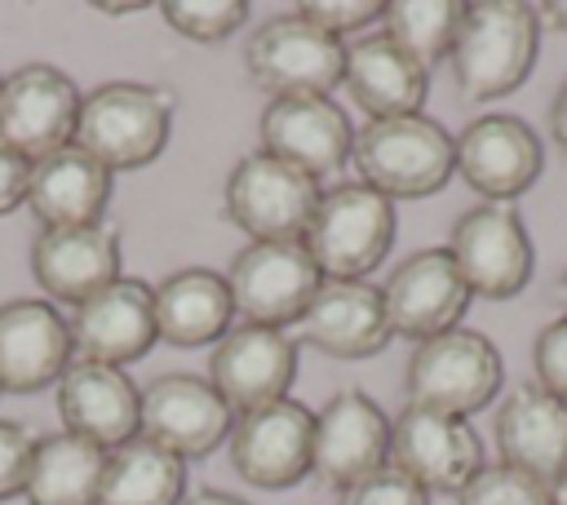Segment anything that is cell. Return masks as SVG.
<instances>
[{
  "label": "cell",
  "instance_id": "cell-9",
  "mask_svg": "<svg viewBox=\"0 0 567 505\" xmlns=\"http://www.w3.org/2000/svg\"><path fill=\"white\" fill-rule=\"evenodd\" d=\"M319 177L252 151L226 177V217L248 239H301L319 208Z\"/></svg>",
  "mask_w": 567,
  "mask_h": 505
},
{
  "label": "cell",
  "instance_id": "cell-8",
  "mask_svg": "<svg viewBox=\"0 0 567 505\" xmlns=\"http://www.w3.org/2000/svg\"><path fill=\"white\" fill-rule=\"evenodd\" d=\"M447 252L470 288V297L509 301L527 288L536 248L527 235V221L514 204H474L452 221Z\"/></svg>",
  "mask_w": 567,
  "mask_h": 505
},
{
  "label": "cell",
  "instance_id": "cell-23",
  "mask_svg": "<svg viewBox=\"0 0 567 505\" xmlns=\"http://www.w3.org/2000/svg\"><path fill=\"white\" fill-rule=\"evenodd\" d=\"M381 288L368 279H323L301 315V341L332 359H372L390 346Z\"/></svg>",
  "mask_w": 567,
  "mask_h": 505
},
{
  "label": "cell",
  "instance_id": "cell-37",
  "mask_svg": "<svg viewBox=\"0 0 567 505\" xmlns=\"http://www.w3.org/2000/svg\"><path fill=\"white\" fill-rule=\"evenodd\" d=\"M27 177H31V159H22L0 142V217L27 204Z\"/></svg>",
  "mask_w": 567,
  "mask_h": 505
},
{
  "label": "cell",
  "instance_id": "cell-6",
  "mask_svg": "<svg viewBox=\"0 0 567 505\" xmlns=\"http://www.w3.org/2000/svg\"><path fill=\"white\" fill-rule=\"evenodd\" d=\"M244 66L248 80L270 97H328L346 71V40L319 31L292 9L248 35Z\"/></svg>",
  "mask_w": 567,
  "mask_h": 505
},
{
  "label": "cell",
  "instance_id": "cell-35",
  "mask_svg": "<svg viewBox=\"0 0 567 505\" xmlns=\"http://www.w3.org/2000/svg\"><path fill=\"white\" fill-rule=\"evenodd\" d=\"M532 372H536V385L549 390L554 399L567 403V315L545 323L536 332V346H532Z\"/></svg>",
  "mask_w": 567,
  "mask_h": 505
},
{
  "label": "cell",
  "instance_id": "cell-14",
  "mask_svg": "<svg viewBox=\"0 0 567 505\" xmlns=\"http://www.w3.org/2000/svg\"><path fill=\"white\" fill-rule=\"evenodd\" d=\"M381 306L394 337L430 341L439 332L461 328L470 288L447 248H421L390 270V279L381 284Z\"/></svg>",
  "mask_w": 567,
  "mask_h": 505
},
{
  "label": "cell",
  "instance_id": "cell-44",
  "mask_svg": "<svg viewBox=\"0 0 567 505\" xmlns=\"http://www.w3.org/2000/svg\"><path fill=\"white\" fill-rule=\"evenodd\" d=\"M0 84H4V80H0Z\"/></svg>",
  "mask_w": 567,
  "mask_h": 505
},
{
  "label": "cell",
  "instance_id": "cell-33",
  "mask_svg": "<svg viewBox=\"0 0 567 505\" xmlns=\"http://www.w3.org/2000/svg\"><path fill=\"white\" fill-rule=\"evenodd\" d=\"M297 13L306 22H315L319 31L346 40V35L363 31L368 22H377L385 13V4L381 0H306V4H297Z\"/></svg>",
  "mask_w": 567,
  "mask_h": 505
},
{
  "label": "cell",
  "instance_id": "cell-40",
  "mask_svg": "<svg viewBox=\"0 0 567 505\" xmlns=\"http://www.w3.org/2000/svg\"><path fill=\"white\" fill-rule=\"evenodd\" d=\"M182 505H248V501H244V496H235V492H217V487H208V492L186 496Z\"/></svg>",
  "mask_w": 567,
  "mask_h": 505
},
{
  "label": "cell",
  "instance_id": "cell-15",
  "mask_svg": "<svg viewBox=\"0 0 567 505\" xmlns=\"http://www.w3.org/2000/svg\"><path fill=\"white\" fill-rule=\"evenodd\" d=\"M208 381L230 412H257L288 399L297 381V341L279 328L239 323L208 354Z\"/></svg>",
  "mask_w": 567,
  "mask_h": 505
},
{
  "label": "cell",
  "instance_id": "cell-21",
  "mask_svg": "<svg viewBox=\"0 0 567 505\" xmlns=\"http://www.w3.org/2000/svg\"><path fill=\"white\" fill-rule=\"evenodd\" d=\"M58 416L66 434H80L97 447H120L142 430V390L124 368L71 359L58 381Z\"/></svg>",
  "mask_w": 567,
  "mask_h": 505
},
{
  "label": "cell",
  "instance_id": "cell-39",
  "mask_svg": "<svg viewBox=\"0 0 567 505\" xmlns=\"http://www.w3.org/2000/svg\"><path fill=\"white\" fill-rule=\"evenodd\" d=\"M532 9H536V18H540V27L567 35V0H545V4H532Z\"/></svg>",
  "mask_w": 567,
  "mask_h": 505
},
{
  "label": "cell",
  "instance_id": "cell-3",
  "mask_svg": "<svg viewBox=\"0 0 567 505\" xmlns=\"http://www.w3.org/2000/svg\"><path fill=\"white\" fill-rule=\"evenodd\" d=\"M173 128V97L159 84L111 80L84 93L75 120V146L89 151L102 168H146Z\"/></svg>",
  "mask_w": 567,
  "mask_h": 505
},
{
  "label": "cell",
  "instance_id": "cell-36",
  "mask_svg": "<svg viewBox=\"0 0 567 505\" xmlns=\"http://www.w3.org/2000/svg\"><path fill=\"white\" fill-rule=\"evenodd\" d=\"M31 456H35V439L27 434V425H18V421H0V501L27 492Z\"/></svg>",
  "mask_w": 567,
  "mask_h": 505
},
{
  "label": "cell",
  "instance_id": "cell-29",
  "mask_svg": "<svg viewBox=\"0 0 567 505\" xmlns=\"http://www.w3.org/2000/svg\"><path fill=\"white\" fill-rule=\"evenodd\" d=\"M182 496H186V461L164 452L159 443L137 434L106 452L97 505H182Z\"/></svg>",
  "mask_w": 567,
  "mask_h": 505
},
{
  "label": "cell",
  "instance_id": "cell-24",
  "mask_svg": "<svg viewBox=\"0 0 567 505\" xmlns=\"http://www.w3.org/2000/svg\"><path fill=\"white\" fill-rule=\"evenodd\" d=\"M492 434L501 461L540 483H554L567 470V403L536 381H523L501 399Z\"/></svg>",
  "mask_w": 567,
  "mask_h": 505
},
{
  "label": "cell",
  "instance_id": "cell-41",
  "mask_svg": "<svg viewBox=\"0 0 567 505\" xmlns=\"http://www.w3.org/2000/svg\"><path fill=\"white\" fill-rule=\"evenodd\" d=\"M97 13H106V18H124V13H142L146 4H93Z\"/></svg>",
  "mask_w": 567,
  "mask_h": 505
},
{
  "label": "cell",
  "instance_id": "cell-27",
  "mask_svg": "<svg viewBox=\"0 0 567 505\" xmlns=\"http://www.w3.org/2000/svg\"><path fill=\"white\" fill-rule=\"evenodd\" d=\"M235 301L226 288V275L208 266H186L173 270L168 279L155 284V332L168 346L195 350V346H217L230 332Z\"/></svg>",
  "mask_w": 567,
  "mask_h": 505
},
{
  "label": "cell",
  "instance_id": "cell-10",
  "mask_svg": "<svg viewBox=\"0 0 567 505\" xmlns=\"http://www.w3.org/2000/svg\"><path fill=\"white\" fill-rule=\"evenodd\" d=\"M84 93L75 80L49 62H27L0 84V142L22 159H44L75 137Z\"/></svg>",
  "mask_w": 567,
  "mask_h": 505
},
{
  "label": "cell",
  "instance_id": "cell-20",
  "mask_svg": "<svg viewBox=\"0 0 567 505\" xmlns=\"http://www.w3.org/2000/svg\"><path fill=\"white\" fill-rule=\"evenodd\" d=\"M257 133H261L266 155L310 177L341 168L354 151L350 115L332 97H270L257 120Z\"/></svg>",
  "mask_w": 567,
  "mask_h": 505
},
{
  "label": "cell",
  "instance_id": "cell-26",
  "mask_svg": "<svg viewBox=\"0 0 567 505\" xmlns=\"http://www.w3.org/2000/svg\"><path fill=\"white\" fill-rule=\"evenodd\" d=\"M341 84L350 89L354 106L368 120H399V115H421V102L430 93V71L416 58H408L385 31H377L346 44Z\"/></svg>",
  "mask_w": 567,
  "mask_h": 505
},
{
  "label": "cell",
  "instance_id": "cell-32",
  "mask_svg": "<svg viewBox=\"0 0 567 505\" xmlns=\"http://www.w3.org/2000/svg\"><path fill=\"white\" fill-rule=\"evenodd\" d=\"M456 505H554V492H549V483L496 461V465H483L456 492Z\"/></svg>",
  "mask_w": 567,
  "mask_h": 505
},
{
  "label": "cell",
  "instance_id": "cell-38",
  "mask_svg": "<svg viewBox=\"0 0 567 505\" xmlns=\"http://www.w3.org/2000/svg\"><path fill=\"white\" fill-rule=\"evenodd\" d=\"M549 137H554V146L567 155V80L558 84V93H554V102H549Z\"/></svg>",
  "mask_w": 567,
  "mask_h": 505
},
{
  "label": "cell",
  "instance_id": "cell-12",
  "mask_svg": "<svg viewBox=\"0 0 567 505\" xmlns=\"http://www.w3.org/2000/svg\"><path fill=\"white\" fill-rule=\"evenodd\" d=\"M540 168H545V142L523 115L492 111L470 120L456 137V173L487 204L518 199L523 190H532Z\"/></svg>",
  "mask_w": 567,
  "mask_h": 505
},
{
  "label": "cell",
  "instance_id": "cell-25",
  "mask_svg": "<svg viewBox=\"0 0 567 505\" xmlns=\"http://www.w3.org/2000/svg\"><path fill=\"white\" fill-rule=\"evenodd\" d=\"M115 173L102 168L89 151L75 142L35 159L27 177V208L40 221V230H62V226H97L106 204H111Z\"/></svg>",
  "mask_w": 567,
  "mask_h": 505
},
{
  "label": "cell",
  "instance_id": "cell-18",
  "mask_svg": "<svg viewBox=\"0 0 567 505\" xmlns=\"http://www.w3.org/2000/svg\"><path fill=\"white\" fill-rule=\"evenodd\" d=\"M66 328H71V346L80 350V359L124 368V363L142 359L159 337L155 332V288L120 275L102 292L71 306Z\"/></svg>",
  "mask_w": 567,
  "mask_h": 505
},
{
  "label": "cell",
  "instance_id": "cell-19",
  "mask_svg": "<svg viewBox=\"0 0 567 505\" xmlns=\"http://www.w3.org/2000/svg\"><path fill=\"white\" fill-rule=\"evenodd\" d=\"M71 328L44 297H13L0 306V390L35 394L58 385L71 368Z\"/></svg>",
  "mask_w": 567,
  "mask_h": 505
},
{
  "label": "cell",
  "instance_id": "cell-43",
  "mask_svg": "<svg viewBox=\"0 0 567 505\" xmlns=\"http://www.w3.org/2000/svg\"><path fill=\"white\" fill-rule=\"evenodd\" d=\"M563 306H567V275H563Z\"/></svg>",
  "mask_w": 567,
  "mask_h": 505
},
{
  "label": "cell",
  "instance_id": "cell-5",
  "mask_svg": "<svg viewBox=\"0 0 567 505\" xmlns=\"http://www.w3.org/2000/svg\"><path fill=\"white\" fill-rule=\"evenodd\" d=\"M505 381L501 350L492 346L487 332L474 328H452L430 341H416L403 368V394L412 408L465 416L487 408Z\"/></svg>",
  "mask_w": 567,
  "mask_h": 505
},
{
  "label": "cell",
  "instance_id": "cell-42",
  "mask_svg": "<svg viewBox=\"0 0 567 505\" xmlns=\"http://www.w3.org/2000/svg\"><path fill=\"white\" fill-rule=\"evenodd\" d=\"M549 492H554V505H567V470H563V474L549 483Z\"/></svg>",
  "mask_w": 567,
  "mask_h": 505
},
{
  "label": "cell",
  "instance_id": "cell-1",
  "mask_svg": "<svg viewBox=\"0 0 567 505\" xmlns=\"http://www.w3.org/2000/svg\"><path fill=\"white\" fill-rule=\"evenodd\" d=\"M540 53V18L523 0L465 4L461 35L452 44V80L470 102H496L514 93Z\"/></svg>",
  "mask_w": 567,
  "mask_h": 505
},
{
  "label": "cell",
  "instance_id": "cell-22",
  "mask_svg": "<svg viewBox=\"0 0 567 505\" xmlns=\"http://www.w3.org/2000/svg\"><path fill=\"white\" fill-rule=\"evenodd\" d=\"M31 275L44 288V301L80 306L120 279V235L97 226L40 230L31 239Z\"/></svg>",
  "mask_w": 567,
  "mask_h": 505
},
{
  "label": "cell",
  "instance_id": "cell-30",
  "mask_svg": "<svg viewBox=\"0 0 567 505\" xmlns=\"http://www.w3.org/2000/svg\"><path fill=\"white\" fill-rule=\"evenodd\" d=\"M381 22H385V35L430 71L439 58H452V44L465 22V4L461 0H390Z\"/></svg>",
  "mask_w": 567,
  "mask_h": 505
},
{
  "label": "cell",
  "instance_id": "cell-28",
  "mask_svg": "<svg viewBox=\"0 0 567 505\" xmlns=\"http://www.w3.org/2000/svg\"><path fill=\"white\" fill-rule=\"evenodd\" d=\"M102 474H106V447L58 430L35 443L22 496L31 505H97Z\"/></svg>",
  "mask_w": 567,
  "mask_h": 505
},
{
  "label": "cell",
  "instance_id": "cell-13",
  "mask_svg": "<svg viewBox=\"0 0 567 505\" xmlns=\"http://www.w3.org/2000/svg\"><path fill=\"white\" fill-rule=\"evenodd\" d=\"M390 465V416L363 390H341L315 412L310 474L337 492Z\"/></svg>",
  "mask_w": 567,
  "mask_h": 505
},
{
  "label": "cell",
  "instance_id": "cell-17",
  "mask_svg": "<svg viewBox=\"0 0 567 505\" xmlns=\"http://www.w3.org/2000/svg\"><path fill=\"white\" fill-rule=\"evenodd\" d=\"M235 425V412L213 390L208 377L164 372L142 390V439L159 443L173 456H208Z\"/></svg>",
  "mask_w": 567,
  "mask_h": 505
},
{
  "label": "cell",
  "instance_id": "cell-7",
  "mask_svg": "<svg viewBox=\"0 0 567 505\" xmlns=\"http://www.w3.org/2000/svg\"><path fill=\"white\" fill-rule=\"evenodd\" d=\"M319 284L323 275L301 239H248L226 270L235 315L244 323L279 328V332L288 323H301Z\"/></svg>",
  "mask_w": 567,
  "mask_h": 505
},
{
  "label": "cell",
  "instance_id": "cell-2",
  "mask_svg": "<svg viewBox=\"0 0 567 505\" xmlns=\"http://www.w3.org/2000/svg\"><path fill=\"white\" fill-rule=\"evenodd\" d=\"M359 182L385 199H425L456 173V137L430 115L368 120L350 151Z\"/></svg>",
  "mask_w": 567,
  "mask_h": 505
},
{
  "label": "cell",
  "instance_id": "cell-16",
  "mask_svg": "<svg viewBox=\"0 0 567 505\" xmlns=\"http://www.w3.org/2000/svg\"><path fill=\"white\" fill-rule=\"evenodd\" d=\"M310 443L315 412L297 399H279L230 425V465L252 487H297L310 474Z\"/></svg>",
  "mask_w": 567,
  "mask_h": 505
},
{
  "label": "cell",
  "instance_id": "cell-4",
  "mask_svg": "<svg viewBox=\"0 0 567 505\" xmlns=\"http://www.w3.org/2000/svg\"><path fill=\"white\" fill-rule=\"evenodd\" d=\"M399 230L394 199L363 182H341L319 195V208L301 235L323 279H368L390 257Z\"/></svg>",
  "mask_w": 567,
  "mask_h": 505
},
{
  "label": "cell",
  "instance_id": "cell-11",
  "mask_svg": "<svg viewBox=\"0 0 567 505\" xmlns=\"http://www.w3.org/2000/svg\"><path fill=\"white\" fill-rule=\"evenodd\" d=\"M390 465L425 492H461L487 461L483 439L465 416L403 403L390 421Z\"/></svg>",
  "mask_w": 567,
  "mask_h": 505
},
{
  "label": "cell",
  "instance_id": "cell-31",
  "mask_svg": "<svg viewBox=\"0 0 567 505\" xmlns=\"http://www.w3.org/2000/svg\"><path fill=\"white\" fill-rule=\"evenodd\" d=\"M164 22L199 44H217L248 22V0H164Z\"/></svg>",
  "mask_w": 567,
  "mask_h": 505
},
{
  "label": "cell",
  "instance_id": "cell-34",
  "mask_svg": "<svg viewBox=\"0 0 567 505\" xmlns=\"http://www.w3.org/2000/svg\"><path fill=\"white\" fill-rule=\"evenodd\" d=\"M337 505H430V492L416 487V483H412L408 474H399L394 465H385V470L368 474L363 483L346 487Z\"/></svg>",
  "mask_w": 567,
  "mask_h": 505
}]
</instances>
